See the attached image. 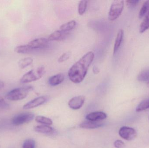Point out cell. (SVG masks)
Segmentation results:
<instances>
[{
	"label": "cell",
	"instance_id": "obj_26",
	"mask_svg": "<svg viewBox=\"0 0 149 148\" xmlns=\"http://www.w3.org/2000/svg\"><path fill=\"white\" fill-rule=\"evenodd\" d=\"M140 1L138 0H128L126 1V3L128 7L129 8H133L136 7Z\"/></svg>",
	"mask_w": 149,
	"mask_h": 148
},
{
	"label": "cell",
	"instance_id": "obj_20",
	"mask_svg": "<svg viewBox=\"0 0 149 148\" xmlns=\"http://www.w3.org/2000/svg\"><path fill=\"white\" fill-rule=\"evenodd\" d=\"M149 109V98L143 100L140 103L136 109V111L137 112H141Z\"/></svg>",
	"mask_w": 149,
	"mask_h": 148
},
{
	"label": "cell",
	"instance_id": "obj_7",
	"mask_svg": "<svg viewBox=\"0 0 149 148\" xmlns=\"http://www.w3.org/2000/svg\"><path fill=\"white\" fill-rule=\"evenodd\" d=\"M119 135L124 140H132L137 136V132L134 128L128 127H123L119 131Z\"/></svg>",
	"mask_w": 149,
	"mask_h": 148
},
{
	"label": "cell",
	"instance_id": "obj_24",
	"mask_svg": "<svg viewBox=\"0 0 149 148\" xmlns=\"http://www.w3.org/2000/svg\"><path fill=\"white\" fill-rule=\"evenodd\" d=\"M36 142L33 139H27L23 144L22 148H35Z\"/></svg>",
	"mask_w": 149,
	"mask_h": 148
},
{
	"label": "cell",
	"instance_id": "obj_16",
	"mask_svg": "<svg viewBox=\"0 0 149 148\" xmlns=\"http://www.w3.org/2000/svg\"><path fill=\"white\" fill-rule=\"evenodd\" d=\"M66 33L62 32L60 30H56L52 33L48 37L49 41H57L61 40L64 38Z\"/></svg>",
	"mask_w": 149,
	"mask_h": 148
},
{
	"label": "cell",
	"instance_id": "obj_28",
	"mask_svg": "<svg viewBox=\"0 0 149 148\" xmlns=\"http://www.w3.org/2000/svg\"><path fill=\"white\" fill-rule=\"evenodd\" d=\"M93 72L95 74H98L100 72L99 68L96 66H94L93 67Z\"/></svg>",
	"mask_w": 149,
	"mask_h": 148
},
{
	"label": "cell",
	"instance_id": "obj_21",
	"mask_svg": "<svg viewBox=\"0 0 149 148\" xmlns=\"http://www.w3.org/2000/svg\"><path fill=\"white\" fill-rule=\"evenodd\" d=\"M139 81L148 82L149 81V69L141 72L137 76Z\"/></svg>",
	"mask_w": 149,
	"mask_h": 148
},
{
	"label": "cell",
	"instance_id": "obj_6",
	"mask_svg": "<svg viewBox=\"0 0 149 148\" xmlns=\"http://www.w3.org/2000/svg\"><path fill=\"white\" fill-rule=\"evenodd\" d=\"M49 40L45 38H39L34 39L26 44L29 50V53L36 50L40 49L47 47Z\"/></svg>",
	"mask_w": 149,
	"mask_h": 148
},
{
	"label": "cell",
	"instance_id": "obj_8",
	"mask_svg": "<svg viewBox=\"0 0 149 148\" xmlns=\"http://www.w3.org/2000/svg\"><path fill=\"white\" fill-rule=\"evenodd\" d=\"M47 98L45 96H41L37 97L24 104L23 107L24 109H30L39 107L46 102Z\"/></svg>",
	"mask_w": 149,
	"mask_h": 148
},
{
	"label": "cell",
	"instance_id": "obj_22",
	"mask_svg": "<svg viewBox=\"0 0 149 148\" xmlns=\"http://www.w3.org/2000/svg\"><path fill=\"white\" fill-rule=\"evenodd\" d=\"M149 28V14L144 18L141 23L140 28V32L143 33Z\"/></svg>",
	"mask_w": 149,
	"mask_h": 148
},
{
	"label": "cell",
	"instance_id": "obj_32",
	"mask_svg": "<svg viewBox=\"0 0 149 148\" xmlns=\"http://www.w3.org/2000/svg\"></svg>",
	"mask_w": 149,
	"mask_h": 148
},
{
	"label": "cell",
	"instance_id": "obj_13",
	"mask_svg": "<svg viewBox=\"0 0 149 148\" xmlns=\"http://www.w3.org/2000/svg\"><path fill=\"white\" fill-rule=\"evenodd\" d=\"M123 36H124V31L122 29L120 30L117 33L115 41L113 48L114 55L115 54L117 53L123 41Z\"/></svg>",
	"mask_w": 149,
	"mask_h": 148
},
{
	"label": "cell",
	"instance_id": "obj_3",
	"mask_svg": "<svg viewBox=\"0 0 149 148\" xmlns=\"http://www.w3.org/2000/svg\"><path fill=\"white\" fill-rule=\"evenodd\" d=\"M46 72L44 66L31 70L24 74L20 80L21 83H27L36 81L41 79Z\"/></svg>",
	"mask_w": 149,
	"mask_h": 148
},
{
	"label": "cell",
	"instance_id": "obj_19",
	"mask_svg": "<svg viewBox=\"0 0 149 148\" xmlns=\"http://www.w3.org/2000/svg\"><path fill=\"white\" fill-rule=\"evenodd\" d=\"M36 122L38 123H41L44 125L50 126L52 124V120L49 118H47L45 116H38L36 117L35 119Z\"/></svg>",
	"mask_w": 149,
	"mask_h": 148
},
{
	"label": "cell",
	"instance_id": "obj_11",
	"mask_svg": "<svg viewBox=\"0 0 149 148\" xmlns=\"http://www.w3.org/2000/svg\"><path fill=\"white\" fill-rule=\"evenodd\" d=\"M104 123L100 121H93L88 120L84 122L79 125L80 127L85 129H94L98 128L103 126Z\"/></svg>",
	"mask_w": 149,
	"mask_h": 148
},
{
	"label": "cell",
	"instance_id": "obj_2",
	"mask_svg": "<svg viewBox=\"0 0 149 148\" xmlns=\"http://www.w3.org/2000/svg\"><path fill=\"white\" fill-rule=\"evenodd\" d=\"M33 89L30 86L14 89L6 94L5 98L10 101H21L25 99Z\"/></svg>",
	"mask_w": 149,
	"mask_h": 148
},
{
	"label": "cell",
	"instance_id": "obj_14",
	"mask_svg": "<svg viewBox=\"0 0 149 148\" xmlns=\"http://www.w3.org/2000/svg\"><path fill=\"white\" fill-rule=\"evenodd\" d=\"M36 132L43 134H52L53 132V129L49 126L47 125H38L34 128Z\"/></svg>",
	"mask_w": 149,
	"mask_h": 148
},
{
	"label": "cell",
	"instance_id": "obj_4",
	"mask_svg": "<svg viewBox=\"0 0 149 148\" xmlns=\"http://www.w3.org/2000/svg\"><path fill=\"white\" fill-rule=\"evenodd\" d=\"M124 1H114L111 4L108 13V18L110 21L116 20L121 14L124 9Z\"/></svg>",
	"mask_w": 149,
	"mask_h": 148
},
{
	"label": "cell",
	"instance_id": "obj_27",
	"mask_svg": "<svg viewBox=\"0 0 149 148\" xmlns=\"http://www.w3.org/2000/svg\"><path fill=\"white\" fill-rule=\"evenodd\" d=\"M114 146L116 148H124L125 147V144L122 141L118 140L114 142Z\"/></svg>",
	"mask_w": 149,
	"mask_h": 148
},
{
	"label": "cell",
	"instance_id": "obj_18",
	"mask_svg": "<svg viewBox=\"0 0 149 148\" xmlns=\"http://www.w3.org/2000/svg\"><path fill=\"white\" fill-rule=\"evenodd\" d=\"M149 14V1H146L143 3L141 8L139 12V18H143L146 17Z\"/></svg>",
	"mask_w": 149,
	"mask_h": 148
},
{
	"label": "cell",
	"instance_id": "obj_23",
	"mask_svg": "<svg viewBox=\"0 0 149 148\" xmlns=\"http://www.w3.org/2000/svg\"><path fill=\"white\" fill-rule=\"evenodd\" d=\"M88 1H81L79 2L78 5V13L79 15H83L86 12L87 7Z\"/></svg>",
	"mask_w": 149,
	"mask_h": 148
},
{
	"label": "cell",
	"instance_id": "obj_29",
	"mask_svg": "<svg viewBox=\"0 0 149 148\" xmlns=\"http://www.w3.org/2000/svg\"><path fill=\"white\" fill-rule=\"evenodd\" d=\"M4 99L2 96H0V108L1 107L2 105L5 102Z\"/></svg>",
	"mask_w": 149,
	"mask_h": 148
},
{
	"label": "cell",
	"instance_id": "obj_12",
	"mask_svg": "<svg viewBox=\"0 0 149 148\" xmlns=\"http://www.w3.org/2000/svg\"><path fill=\"white\" fill-rule=\"evenodd\" d=\"M64 75L58 74L51 76L49 79V83L52 86H56L62 83L64 81Z\"/></svg>",
	"mask_w": 149,
	"mask_h": 148
},
{
	"label": "cell",
	"instance_id": "obj_10",
	"mask_svg": "<svg viewBox=\"0 0 149 148\" xmlns=\"http://www.w3.org/2000/svg\"><path fill=\"white\" fill-rule=\"evenodd\" d=\"M107 114L104 112L97 111L88 114L86 116V118L88 120L98 121L105 120L107 118Z\"/></svg>",
	"mask_w": 149,
	"mask_h": 148
},
{
	"label": "cell",
	"instance_id": "obj_30",
	"mask_svg": "<svg viewBox=\"0 0 149 148\" xmlns=\"http://www.w3.org/2000/svg\"><path fill=\"white\" fill-rule=\"evenodd\" d=\"M4 83L1 81H0V90H1L4 87Z\"/></svg>",
	"mask_w": 149,
	"mask_h": 148
},
{
	"label": "cell",
	"instance_id": "obj_9",
	"mask_svg": "<svg viewBox=\"0 0 149 148\" xmlns=\"http://www.w3.org/2000/svg\"><path fill=\"white\" fill-rule=\"evenodd\" d=\"M85 97L83 96H79L72 98L68 103L69 107L73 110L80 109L84 104Z\"/></svg>",
	"mask_w": 149,
	"mask_h": 148
},
{
	"label": "cell",
	"instance_id": "obj_17",
	"mask_svg": "<svg viewBox=\"0 0 149 148\" xmlns=\"http://www.w3.org/2000/svg\"><path fill=\"white\" fill-rule=\"evenodd\" d=\"M33 62V59L31 57H26L19 60L18 67L21 69H23L31 65Z\"/></svg>",
	"mask_w": 149,
	"mask_h": 148
},
{
	"label": "cell",
	"instance_id": "obj_31",
	"mask_svg": "<svg viewBox=\"0 0 149 148\" xmlns=\"http://www.w3.org/2000/svg\"><path fill=\"white\" fill-rule=\"evenodd\" d=\"M147 86L149 88V81L148 82V83H147Z\"/></svg>",
	"mask_w": 149,
	"mask_h": 148
},
{
	"label": "cell",
	"instance_id": "obj_25",
	"mask_svg": "<svg viewBox=\"0 0 149 148\" xmlns=\"http://www.w3.org/2000/svg\"><path fill=\"white\" fill-rule=\"evenodd\" d=\"M71 54V52H70V51H68V52L64 53L59 57L58 61L60 63L66 61L70 57Z\"/></svg>",
	"mask_w": 149,
	"mask_h": 148
},
{
	"label": "cell",
	"instance_id": "obj_15",
	"mask_svg": "<svg viewBox=\"0 0 149 148\" xmlns=\"http://www.w3.org/2000/svg\"><path fill=\"white\" fill-rule=\"evenodd\" d=\"M77 25V23L74 20L70 21L64 24H63L60 27L59 30L64 33L70 32L74 29Z\"/></svg>",
	"mask_w": 149,
	"mask_h": 148
},
{
	"label": "cell",
	"instance_id": "obj_5",
	"mask_svg": "<svg viewBox=\"0 0 149 148\" xmlns=\"http://www.w3.org/2000/svg\"><path fill=\"white\" fill-rule=\"evenodd\" d=\"M35 115L30 113H23L18 114L12 119V124L14 126H18L30 122L34 119Z\"/></svg>",
	"mask_w": 149,
	"mask_h": 148
},
{
	"label": "cell",
	"instance_id": "obj_1",
	"mask_svg": "<svg viewBox=\"0 0 149 148\" xmlns=\"http://www.w3.org/2000/svg\"><path fill=\"white\" fill-rule=\"evenodd\" d=\"M92 51L85 54L70 68L68 76L70 80L75 83H80L86 75L89 67L94 59Z\"/></svg>",
	"mask_w": 149,
	"mask_h": 148
}]
</instances>
